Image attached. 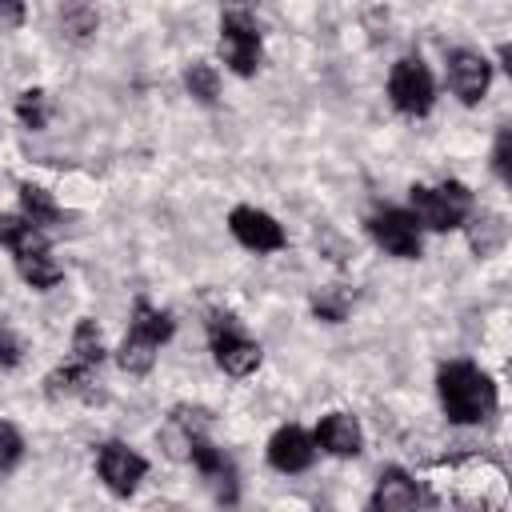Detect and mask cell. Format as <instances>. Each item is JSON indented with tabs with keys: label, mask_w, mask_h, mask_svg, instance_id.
<instances>
[{
	"label": "cell",
	"mask_w": 512,
	"mask_h": 512,
	"mask_svg": "<svg viewBox=\"0 0 512 512\" xmlns=\"http://www.w3.org/2000/svg\"><path fill=\"white\" fill-rule=\"evenodd\" d=\"M440 404L452 424H476L496 412V384L472 360H448L436 372Z\"/></svg>",
	"instance_id": "6da1fadb"
},
{
	"label": "cell",
	"mask_w": 512,
	"mask_h": 512,
	"mask_svg": "<svg viewBox=\"0 0 512 512\" xmlns=\"http://www.w3.org/2000/svg\"><path fill=\"white\" fill-rule=\"evenodd\" d=\"M172 332H176L172 316L160 312V308H152L144 296H136V300H132L128 336H124V344H120V352H116V364H120L128 376H144V372H152L156 352H160V344H164Z\"/></svg>",
	"instance_id": "7a4b0ae2"
},
{
	"label": "cell",
	"mask_w": 512,
	"mask_h": 512,
	"mask_svg": "<svg viewBox=\"0 0 512 512\" xmlns=\"http://www.w3.org/2000/svg\"><path fill=\"white\" fill-rule=\"evenodd\" d=\"M412 208H416V224L432 228V232H448L460 228L472 212V192L460 180H444V184H412L408 188Z\"/></svg>",
	"instance_id": "3957f363"
},
{
	"label": "cell",
	"mask_w": 512,
	"mask_h": 512,
	"mask_svg": "<svg viewBox=\"0 0 512 512\" xmlns=\"http://www.w3.org/2000/svg\"><path fill=\"white\" fill-rule=\"evenodd\" d=\"M208 344H212L216 364L228 376H248V372L260 368V344L252 336H244V328L232 312H212L208 316Z\"/></svg>",
	"instance_id": "277c9868"
},
{
	"label": "cell",
	"mask_w": 512,
	"mask_h": 512,
	"mask_svg": "<svg viewBox=\"0 0 512 512\" xmlns=\"http://www.w3.org/2000/svg\"><path fill=\"white\" fill-rule=\"evenodd\" d=\"M388 100L404 116H428L432 112L436 84H432V72H428V64L420 56H404V60L392 64V72H388Z\"/></svg>",
	"instance_id": "5b68a950"
},
{
	"label": "cell",
	"mask_w": 512,
	"mask_h": 512,
	"mask_svg": "<svg viewBox=\"0 0 512 512\" xmlns=\"http://www.w3.org/2000/svg\"><path fill=\"white\" fill-rule=\"evenodd\" d=\"M220 52L236 76H252L260 68V24L248 8H228L220 16Z\"/></svg>",
	"instance_id": "8992f818"
},
{
	"label": "cell",
	"mask_w": 512,
	"mask_h": 512,
	"mask_svg": "<svg viewBox=\"0 0 512 512\" xmlns=\"http://www.w3.org/2000/svg\"><path fill=\"white\" fill-rule=\"evenodd\" d=\"M96 472H100V480L108 484L112 496H132L140 488L144 472H148V460L140 452H132L128 444L108 440V444L96 448Z\"/></svg>",
	"instance_id": "52a82bcc"
},
{
	"label": "cell",
	"mask_w": 512,
	"mask_h": 512,
	"mask_svg": "<svg viewBox=\"0 0 512 512\" xmlns=\"http://www.w3.org/2000/svg\"><path fill=\"white\" fill-rule=\"evenodd\" d=\"M368 232L396 260H416L420 256V224L404 208H384V212L368 216Z\"/></svg>",
	"instance_id": "ba28073f"
},
{
	"label": "cell",
	"mask_w": 512,
	"mask_h": 512,
	"mask_svg": "<svg viewBox=\"0 0 512 512\" xmlns=\"http://www.w3.org/2000/svg\"><path fill=\"white\" fill-rule=\"evenodd\" d=\"M188 456H192L196 472L212 484L216 500H220V504H236V492H240V484H236V464H232L220 448H212L200 432H192V436H188Z\"/></svg>",
	"instance_id": "9c48e42d"
},
{
	"label": "cell",
	"mask_w": 512,
	"mask_h": 512,
	"mask_svg": "<svg viewBox=\"0 0 512 512\" xmlns=\"http://www.w3.org/2000/svg\"><path fill=\"white\" fill-rule=\"evenodd\" d=\"M228 228H232V236H236L244 248H252V252H280V248L288 244L284 228H280L268 212H260V208H252V204L232 208V212H228Z\"/></svg>",
	"instance_id": "30bf717a"
},
{
	"label": "cell",
	"mask_w": 512,
	"mask_h": 512,
	"mask_svg": "<svg viewBox=\"0 0 512 512\" xmlns=\"http://www.w3.org/2000/svg\"><path fill=\"white\" fill-rule=\"evenodd\" d=\"M448 84L464 104H480L492 84V64L472 48H456L448 52Z\"/></svg>",
	"instance_id": "8fae6325"
},
{
	"label": "cell",
	"mask_w": 512,
	"mask_h": 512,
	"mask_svg": "<svg viewBox=\"0 0 512 512\" xmlns=\"http://www.w3.org/2000/svg\"><path fill=\"white\" fill-rule=\"evenodd\" d=\"M312 460H316V440L304 428L284 424V428L272 432V440H268V464L276 472H304Z\"/></svg>",
	"instance_id": "7c38bea8"
},
{
	"label": "cell",
	"mask_w": 512,
	"mask_h": 512,
	"mask_svg": "<svg viewBox=\"0 0 512 512\" xmlns=\"http://www.w3.org/2000/svg\"><path fill=\"white\" fill-rule=\"evenodd\" d=\"M372 512H420V488L404 468H384L372 488Z\"/></svg>",
	"instance_id": "4fadbf2b"
},
{
	"label": "cell",
	"mask_w": 512,
	"mask_h": 512,
	"mask_svg": "<svg viewBox=\"0 0 512 512\" xmlns=\"http://www.w3.org/2000/svg\"><path fill=\"white\" fill-rule=\"evenodd\" d=\"M44 396L48 400H68V396H80V400H100L96 392V368L80 364V360H68L60 368H52L44 376Z\"/></svg>",
	"instance_id": "5bb4252c"
},
{
	"label": "cell",
	"mask_w": 512,
	"mask_h": 512,
	"mask_svg": "<svg viewBox=\"0 0 512 512\" xmlns=\"http://www.w3.org/2000/svg\"><path fill=\"white\" fill-rule=\"evenodd\" d=\"M312 440L324 452H332V456H360V448H364V432H360L356 416H348V412H328L316 424V436Z\"/></svg>",
	"instance_id": "9a60e30c"
},
{
	"label": "cell",
	"mask_w": 512,
	"mask_h": 512,
	"mask_svg": "<svg viewBox=\"0 0 512 512\" xmlns=\"http://www.w3.org/2000/svg\"><path fill=\"white\" fill-rule=\"evenodd\" d=\"M0 244L12 248L16 260H28V256L48 252V236H44V228H36V224L24 220V216H4V212H0Z\"/></svg>",
	"instance_id": "2e32d148"
},
{
	"label": "cell",
	"mask_w": 512,
	"mask_h": 512,
	"mask_svg": "<svg viewBox=\"0 0 512 512\" xmlns=\"http://www.w3.org/2000/svg\"><path fill=\"white\" fill-rule=\"evenodd\" d=\"M20 208H24V220H32L36 228H48V224H56L60 220V208H56V200L40 188V184H20Z\"/></svg>",
	"instance_id": "e0dca14e"
},
{
	"label": "cell",
	"mask_w": 512,
	"mask_h": 512,
	"mask_svg": "<svg viewBox=\"0 0 512 512\" xmlns=\"http://www.w3.org/2000/svg\"><path fill=\"white\" fill-rule=\"evenodd\" d=\"M16 272H20V276H24V284H32L36 292H48V288H56V284L64 280V268H60L48 252L28 256V260H16Z\"/></svg>",
	"instance_id": "ac0fdd59"
},
{
	"label": "cell",
	"mask_w": 512,
	"mask_h": 512,
	"mask_svg": "<svg viewBox=\"0 0 512 512\" xmlns=\"http://www.w3.org/2000/svg\"><path fill=\"white\" fill-rule=\"evenodd\" d=\"M72 360H80V364H88V368H100L104 364V340H100V328H96V320H80L76 324V332H72Z\"/></svg>",
	"instance_id": "d6986e66"
},
{
	"label": "cell",
	"mask_w": 512,
	"mask_h": 512,
	"mask_svg": "<svg viewBox=\"0 0 512 512\" xmlns=\"http://www.w3.org/2000/svg\"><path fill=\"white\" fill-rule=\"evenodd\" d=\"M16 116H20V124L32 128V132L48 128V96H44L40 88H24V92L16 96Z\"/></svg>",
	"instance_id": "ffe728a7"
},
{
	"label": "cell",
	"mask_w": 512,
	"mask_h": 512,
	"mask_svg": "<svg viewBox=\"0 0 512 512\" xmlns=\"http://www.w3.org/2000/svg\"><path fill=\"white\" fill-rule=\"evenodd\" d=\"M184 84H188V92H192L200 104H216V96H220V76H216L212 64H192V68L184 72Z\"/></svg>",
	"instance_id": "44dd1931"
},
{
	"label": "cell",
	"mask_w": 512,
	"mask_h": 512,
	"mask_svg": "<svg viewBox=\"0 0 512 512\" xmlns=\"http://www.w3.org/2000/svg\"><path fill=\"white\" fill-rule=\"evenodd\" d=\"M348 308H352V296L344 288H324V292L312 296V312L320 320H328V324H340L348 316Z\"/></svg>",
	"instance_id": "7402d4cb"
},
{
	"label": "cell",
	"mask_w": 512,
	"mask_h": 512,
	"mask_svg": "<svg viewBox=\"0 0 512 512\" xmlns=\"http://www.w3.org/2000/svg\"><path fill=\"white\" fill-rule=\"evenodd\" d=\"M60 24H64V32H68L72 40H88V36L96 32V12L84 8V4H72V8L60 12Z\"/></svg>",
	"instance_id": "603a6c76"
},
{
	"label": "cell",
	"mask_w": 512,
	"mask_h": 512,
	"mask_svg": "<svg viewBox=\"0 0 512 512\" xmlns=\"http://www.w3.org/2000/svg\"><path fill=\"white\" fill-rule=\"evenodd\" d=\"M20 456H24V440H20V432H16L8 420H0V472L16 468Z\"/></svg>",
	"instance_id": "cb8c5ba5"
},
{
	"label": "cell",
	"mask_w": 512,
	"mask_h": 512,
	"mask_svg": "<svg viewBox=\"0 0 512 512\" xmlns=\"http://www.w3.org/2000/svg\"><path fill=\"white\" fill-rule=\"evenodd\" d=\"M492 168H496V176H500L504 184H512V132H508V128H500V136H496Z\"/></svg>",
	"instance_id": "d4e9b609"
},
{
	"label": "cell",
	"mask_w": 512,
	"mask_h": 512,
	"mask_svg": "<svg viewBox=\"0 0 512 512\" xmlns=\"http://www.w3.org/2000/svg\"><path fill=\"white\" fill-rule=\"evenodd\" d=\"M20 356H24L20 336H16L12 328H4V324H0V368H16V364H20Z\"/></svg>",
	"instance_id": "484cf974"
},
{
	"label": "cell",
	"mask_w": 512,
	"mask_h": 512,
	"mask_svg": "<svg viewBox=\"0 0 512 512\" xmlns=\"http://www.w3.org/2000/svg\"><path fill=\"white\" fill-rule=\"evenodd\" d=\"M0 16H4V20H20V8H16V4H12V8H0Z\"/></svg>",
	"instance_id": "4316f807"
}]
</instances>
